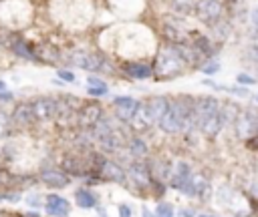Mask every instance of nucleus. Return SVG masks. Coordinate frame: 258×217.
<instances>
[{
    "mask_svg": "<svg viewBox=\"0 0 258 217\" xmlns=\"http://www.w3.org/2000/svg\"><path fill=\"white\" fill-rule=\"evenodd\" d=\"M184 67H188V65H186L184 59L180 57L176 45L170 43V45H166V47L160 51V55H158V59H156L154 73H156L160 79H174V77H178V75L184 71Z\"/></svg>",
    "mask_w": 258,
    "mask_h": 217,
    "instance_id": "nucleus-1",
    "label": "nucleus"
},
{
    "mask_svg": "<svg viewBox=\"0 0 258 217\" xmlns=\"http://www.w3.org/2000/svg\"><path fill=\"white\" fill-rule=\"evenodd\" d=\"M91 135H93V143L105 153H117L121 149V137H119V133L115 131L113 123L107 117H103L91 129Z\"/></svg>",
    "mask_w": 258,
    "mask_h": 217,
    "instance_id": "nucleus-2",
    "label": "nucleus"
},
{
    "mask_svg": "<svg viewBox=\"0 0 258 217\" xmlns=\"http://www.w3.org/2000/svg\"><path fill=\"white\" fill-rule=\"evenodd\" d=\"M67 61L73 67H79V69H85V71H97V73H103V75H113L111 63L105 57L89 53V51H73L67 57Z\"/></svg>",
    "mask_w": 258,
    "mask_h": 217,
    "instance_id": "nucleus-3",
    "label": "nucleus"
},
{
    "mask_svg": "<svg viewBox=\"0 0 258 217\" xmlns=\"http://www.w3.org/2000/svg\"><path fill=\"white\" fill-rule=\"evenodd\" d=\"M61 165H63V171H65L67 175L85 177V179H89V183H97V181H99V177H97V175L93 173V169H91V163H89L87 155L81 157V155H75V153H67V155L63 157V161H61Z\"/></svg>",
    "mask_w": 258,
    "mask_h": 217,
    "instance_id": "nucleus-4",
    "label": "nucleus"
},
{
    "mask_svg": "<svg viewBox=\"0 0 258 217\" xmlns=\"http://www.w3.org/2000/svg\"><path fill=\"white\" fill-rule=\"evenodd\" d=\"M81 109V101L73 95H65L61 99H57V123L61 127H67L69 123H77V113Z\"/></svg>",
    "mask_w": 258,
    "mask_h": 217,
    "instance_id": "nucleus-5",
    "label": "nucleus"
},
{
    "mask_svg": "<svg viewBox=\"0 0 258 217\" xmlns=\"http://www.w3.org/2000/svg\"><path fill=\"white\" fill-rule=\"evenodd\" d=\"M196 17L206 25H216L222 15L220 0H196Z\"/></svg>",
    "mask_w": 258,
    "mask_h": 217,
    "instance_id": "nucleus-6",
    "label": "nucleus"
},
{
    "mask_svg": "<svg viewBox=\"0 0 258 217\" xmlns=\"http://www.w3.org/2000/svg\"><path fill=\"white\" fill-rule=\"evenodd\" d=\"M103 117H105V113L99 103H87V105H81V109L77 113V125L81 129H93Z\"/></svg>",
    "mask_w": 258,
    "mask_h": 217,
    "instance_id": "nucleus-7",
    "label": "nucleus"
},
{
    "mask_svg": "<svg viewBox=\"0 0 258 217\" xmlns=\"http://www.w3.org/2000/svg\"><path fill=\"white\" fill-rule=\"evenodd\" d=\"M31 107H33L35 121L47 123L57 117V99L55 97H39L31 103Z\"/></svg>",
    "mask_w": 258,
    "mask_h": 217,
    "instance_id": "nucleus-8",
    "label": "nucleus"
},
{
    "mask_svg": "<svg viewBox=\"0 0 258 217\" xmlns=\"http://www.w3.org/2000/svg\"><path fill=\"white\" fill-rule=\"evenodd\" d=\"M220 107L222 105L214 97H200L198 101H194V121H196V127H200L208 117L220 113Z\"/></svg>",
    "mask_w": 258,
    "mask_h": 217,
    "instance_id": "nucleus-9",
    "label": "nucleus"
},
{
    "mask_svg": "<svg viewBox=\"0 0 258 217\" xmlns=\"http://www.w3.org/2000/svg\"><path fill=\"white\" fill-rule=\"evenodd\" d=\"M129 177H132V181L140 187V189H146L154 183V175H152V167L142 163L140 159H136L132 165H129Z\"/></svg>",
    "mask_w": 258,
    "mask_h": 217,
    "instance_id": "nucleus-10",
    "label": "nucleus"
},
{
    "mask_svg": "<svg viewBox=\"0 0 258 217\" xmlns=\"http://www.w3.org/2000/svg\"><path fill=\"white\" fill-rule=\"evenodd\" d=\"M113 105H115V113L117 117L123 121V123H129L136 113V109L140 107V101L132 99V97H115L113 99Z\"/></svg>",
    "mask_w": 258,
    "mask_h": 217,
    "instance_id": "nucleus-11",
    "label": "nucleus"
},
{
    "mask_svg": "<svg viewBox=\"0 0 258 217\" xmlns=\"http://www.w3.org/2000/svg\"><path fill=\"white\" fill-rule=\"evenodd\" d=\"M190 175H192L190 165H188V163H184V161H180V163H176V165L170 169V177H168V179H170V185H172L174 189L182 191V187L188 183Z\"/></svg>",
    "mask_w": 258,
    "mask_h": 217,
    "instance_id": "nucleus-12",
    "label": "nucleus"
},
{
    "mask_svg": "<svg viewBox=\"0 0 258 217\" xmlns=\"http://www.w3.org/2000/svg\"><path fill=\"white\" fill-rule=\"evenodd\" d=\"M41 181L51 187V189H63L71 183V177L65 171H57V169H47L41 173Z\"/></svg>",
    "mask_w": 258,
    "mask_h": 217,
    "instance_id": "nucleus-13",
    "label": "nucleus"
},
{
    "mask_svg": "<svg viewBox=\"0 0 258 217\" xmlns=\"http://www.w3.org/2000/svg\"><path fill=\"white\" fill-rule=\"evenodd\" d=\"M256 117L258 115H254V113H240L236 117L234 125H236V131L240 137H248V135L258 131V119Z\"/></svg>",
    "mask_w": 258,
    "mask_h": 217,
    "instance_id": "nucleus-14",
    "label": "nucleus"
},
{
    "mask_svg": "<svg viewBox=\"0 0 258 217\" xmlns=\"http://www.w3.org/2000/svg\"><path fill=\"white\" fill-rule=\"evenodd\" d=\"M11 121L15 127H29L31 123H35V115H33V107L31 103H19L11 115Z\"/></svg>",
    "mask_w": 258,
    "mask_h": 217,
    "instance_id": "nucleus-15",
    "label": "nucleus"
},
{
    "mask_svg": "<svg viewBox=\"0 0 258 217\" xmlns=\"http://www.w3.org/2000/svg\"><path fill=\"white\" fill-rule=\"evenodd\" d=\"M45 207L55 217H67L71 213V203L61 195H49L45 199Z\"/></svg>",
    "mask_w": 258,
    "mask_h": 217,
    "instance_id": "nucleus-16",
    "label": "nucleus"
},
{
    "mask_svg": "<svg viewBox=\"0 0 258 217\" xmlns=\"http://www.w3.org/2000/svg\"><path fill=\"white\" fill-rule=\"evenodd\" d=\"M125 179H127V173H125V169L119 165V163H115V161H105V165H103V169H101V181H115V183H125Z\"/></svg>",
    "mask_w": 258,
    "mask_h": 217,
    "instance_id": "nucleus-17",
    "label": "nucleus"
},
{
    "mask_svg": "<svg viewBox=\"0 0 258 217\" xmlns=\"http://www.w3.org/2000/svg\"><path fill=\"white\" fill-rule=\"evenodd\" d=\"M9 51H13L17 57H21V59H27V61H39V57H37V51L23 39V37H19V35H15L13 37V43H11V49Z\"/></svg>",
    "mask_w": 258,
    "mask_h": 217,
    "instance_id": "nucleus-18",
    "label": "nucleus"
},
{
    "mask_svg": "<svg viewBox=\"0 0 258 217\" xmlns=\"http://www.w3.org/2000/svg\"><path fill=\"white\" fill-rule=\"evenodd\" d=\"M144 105H146V109H148L152 121H154V123H160V119L166 115V111H168V107H170V101H168V97H152V99H148V103H144Z\"/></svg>",
    "mask_w": 258,
    "mask_h": 217,
    "instance_id": "nucleus-19",
    "label": "nucleus"
},
{
    "mask_svg": "<svg viewBox=\"0 0 258 217\" xmlns=\"http://www.w3.org/2000/svg\"><path fill=\"white\" fill-rule=\"evenodd\" d=\"M208 191V181H206V177L204 175H190V179H188V183L182 187V193H186V195H190V197H198V195H204Z\"/></svg>",
    "mask_w": 258,
    "mask_h": 217,
    "instance_id": "nucleus-20",
    "label": "nucleus"
},
{
    "mask_svg": "<svg viewBox=\"0 0 258 217\" xmlns=\"http://www.w3.org/2000/svg\"><path fill=\"white\" fill-rule=\"evenodd\" d=\"M127 125H132L136 131H146V129H150V127H152V125H156V123L152 121V117H150V113H148L146 105H144V103H140V107L136 109V113H134L132 121H129Z\"/></svg>",
    "mask_w": 258,
    "mask_h": 217,
    "instance_id": "nucleus-21",
    "label": "nucleus"
},
{
    "mask_svg": "<svg viewBox=\"0 0 258 217\" xmlns=\"http://www.w3.org/2000/svg\"><path fill=\"white\" fill-rule=\"evenodd\" d=\"M123 71H125V75H129L132 79H138V81H146L154 75V69L146 63H127L123 67Z\"/></svg>",
    "mask_w": 258,
    "mask_h": 217,
    "instance_id": "nucleus-22",
    "label": "nucleus"
},
{
    "mask_svg": "<svg viewBox=\"0 0 258 217\" xmlns=\"http://www.w3.org/2000/svg\"><path fill=\"white\" fill-rule=\"evenodd\" d=\"M226 123H224V117H222V113H216V115H212V117H208L198 129L204 133V135H208V137H214V135H218L220 131H222V127H224Z\"/></svg>",
    "mask_w": 258,
    "mask_h": 217,
    "instance_id": "nucleus-23",
    "label": "nucleus"
},
{
    "mask_svg": "<svg viewBox=\"0 0 258 217\" xmlns=\"http://www.w3.org/2000/svg\"><path fill=\"white\" fill-rule=\"evenodd\" d=\"M164 37H166L172 45L186 43V33H184L178 25H174V23H170V21H166V25H164Z\"/></svg>",
    "mask_w": 258,
    "mask_h": 217,
    "instance_id": "nucleus-24",
    "label": "nucleus"
},
{
    "mask_svg": "<svg viewBox=\"0 0 258 217\" xmlns=\"http://www.w3.org/2000/svg\"><path fill=\"white\" fill-rule=\"evenodd\" d=\"M127 151L134 159H144L148 155V145H146V141L142 137H132L129 143H127Z\"/></svg>",
    "mask_w": 258,
    "mask_h": 217,
    "instance_id": "nucleus-25",
    "label": "nucleus"
},
{
    "mask_svg": "<svg viewBox=\"0 0 258 217\" xmlns=\"http://www.w3.org/2000/svg\"><path fill=\"white\" fill-rule=\"evenodd\" d=\"M75 197H77V205L83 207V209H91V207L97 205V197L87 189H79Z\"/></svg>",
    "mask_w": 258,
    "mask_h": 217,
    "instance_id": "nucleus-26",
    "label": "nucleus"
},
{
    "mask_svg": "<svg viewBox=\"0 0 258 217\" xmlns=\"http://www.w3.org/2000/svg\"><path fill=\"white\" fill-rule=\"evenodd\" d=\"M194 47L200 51V55H202V57H210V55H214L212 43H210V39H208V37H204V35H198V37L194 39Z\"/></svg>",
    "mask_w": 258,
    "mask_h": 217,
    "instance_id": "nucleus-27",
    "label": "nucleus"
},
{
    "mask_svg": "<svg viewBox=\"0 0 258 217\" xmlns=\"http://www.w3.org/2000/svg\"><path fill=\"white\" fill-rule=\"evenodd\" d=\"M35 51H37V57H39V59H45V61H49V63H55V61L61 59V55H59L53 47H49V45H41V47L35 49Z\"/></svg>",
    "mask_w": 258,
    "mask_h": 217,
    "instance_id": "nucleus-28",
    "label": "nucleus"
},
{
    "mask_svg": "<svg viewBox=\"0 0 258 217\" xmlns=\"http://www.w3.org/2000/svg\"><path fill=\"white\" fill-rule=\"evenodd\" d=\"M170 5L176 13H182V15H188L194 7H196V0H170Z\"/></svg>",
    "mask_w": 258,
    "mask_h": 217,
    "instance_id": "nucleus-29",
    "label": "nucleus"
},
{
    "mask_svg": "<svg viewBox=\"0 0 258 217\" xmlns=\"http://www.w3.org/2000/svg\"><path fill=\"white\" fill-rule=\"evenodd\" d=\"M13 121H11V117L7 115V113H0V139H7V137H11V133H13Z\"/></svg>",
    "mask_w": 258,
    "mask_h": 217,
    "instance_id": "nucleus-30",
    "label": "nucleus"
},
{
    "mask_svg": "<svg viewBox=\"0 0 258 217\" xmlns=\"http://www.w3.org/2000/svg\"><path fill=\"white\" fill-rule=\"evenodd\" d=\"M156 213H158V217H172L174 207H172L170 203H160L158 209H156Z\"/></svg>",
    "mask_w": 258,
    "mask_h": 217,
    "instance_id": "nucleus-31",
    "label": "nucleus"
},
{
    "mask_svg": "<svg viewBox=\"0 0 258 217\" xmlns=\"http://www.w3.org/2000/svg\"><path fill=\"white\" fill-rule=\"evenodd\" d=\"M220 71V65L218 63H206L204 67H202V73L204 75H216Z\"/></svg>",
    "mask_w": 258,
    "mask_h": 217,
    "instance_id": "nucleus-32",
    "label": "nucleus"
},
{
    "mask_svg": "<svg viewBox=\"0 0 258 217\" xmlns=\"http://www.w3.org/2000/svg\"><path fill=\"white\" fill-rule=\"evenodd\" d=\"M87 91L91 97H105L107 95V87H89Z\"/></svg>",
    "mask_w": 258,
    "mask_h": 217,
    "instance_id": "nucleus-33",
    "label": "nucleus"
},
{
    "mask_svg": "<svg viewBox=\"0 0 258 217\" xmlns=\"http://www.w3.org/2000/svg\"><path fill=\"white\" fill-rule=\"evenodd\" d=\"M59 79H63V81H67V83H73L75 81V75L71 73V71H65V69H59Z\"/></svg>",
    "mask_w": 258,
    "mask_h": 217,
    "instance_id": "nucleus-34",
    "label": "nucleus"
},
{
    "mask_svg": "<svg viewBox=\"0 0 258 217\" xmlns=\"http://www.w3.org/2000/svg\"><path fill=\"white\" fill-rule=\"evenodd\" d=\"M87 83H89V87H107V85H105V81H103V79H99V77H89V79H87Z\"/></svg>",
    "mask_w": 258,
    "mask_h": 217,
    "instance_id": "nucleus-35",
    "label": "nucleus"
},
{
    "mask_svg": "<svg viewBox=\"0 0 258 217\" xmlns=\"http://www.w3.org/2000/svg\"><path fill=\"white\" fill-rule=\"evenodd\" d=\"M119 217H132V207L125 205V203H121V205H119Z\"/></svg>",
    "mask_w": 258,
    "mask_h": 217,
    "instance_id": "nucleus-36",
    "label": "nucleus"
},
{
    "mask_svg": "<svg viewBox=\"0 0 258 217\" xmlns=\"http://www.w3.org/2000/svg\"><path fill=\"white\" fill-rule=\"evenodd\" d=\"M238 83H242V85H254L256 81L252 77H248V75H238Z\"/></svg>",
    "mask_w": 258,
    "mask_h": 217,
    "instance_id": "nucleus-37",
    "label": "nucleus"
},
{
    "mask_svg": "<svg viewBox=\"0 0 258 217\" xmlns=\"http://www.w3.org/2000/svg\"><path fill=\"white\" fill-rule=\"evenodd\" d=\"M11 99H13L11 93H3V91H0V103H9Z\"/></svg>",
    "mask_w": 258,
    "mask_h": 217,
    "instance_id": "nucleus-38",
    "label": "nucleus"
},
{
    "mask_svg": "<svg viewBox=\"0 0 258 217\" xmlns=\"http://www.w3.org/2000/svg\"><path fill=\"white\" fill-rule=\"evenodd\" d=\"M37 197H39V195H31V197L27 199V201H29V205H35V207H37V205H39V199H37Z\"/></svg>",
    "mask_w": 258,
    "mask_h": 217,
    "instance_id": "nucleus-39",
    "label": "nucleus"
},
{
    "mask_svg": "<svg viewBox=\"0 0 258 217\" xmlns=\"http://www.w3.org/2000/svg\"><path fill=\"white\" fill-rule=\"evenodd\" d=\"M248 145H250V147H254V149H258V135H256L254 139H250V141H248Z\"/></svg>",
    "mask_w": 258,
    "mask_h": 217,
    "instance_id": "nucleus-40",
    "label": "nucleus"
},
{
    "mask_svg": "<svg viewBox=\"0 0 258 217\" xmlns=\"http://www.w3.org/2000/svg\"><path fill=\"white\" fill-rule=\"evenodd\" d=\"M252 23H254V25L258 27V9H256V11L252 13Z\"/></svg>",
    "mask_w": 258,
    "mask_h": 217,
    "instance_id": "nucleus-41",
    "label": "nucleus"
},
{
    "mask_svg": "<svg viewBox=\"0 0 258 217\" xmlns=\"http://www.w3.org/2000/svg\"><path fill=\"white\" fill-rule=\"evenodd\" d=\"M182 215H184V217H192V215H194V213H192V211H190V209H184V211H182Z\"/></svg>",
    "mask_w": 258,
    "mask_h": 217,
    "instance_id": "nucleus-42",
    "label": "nucleus"
},
{
    "mask_svg": "<svg viewBox=\"0 0 258 217\" xmlns=\"http://www.w3.org/2000/svg\"><path fill=\"white\" fill-rule=\"evenodd\" d=\"M142 217H154V215H152V211H150V209H144V215H142Z\"/></svg>",
    "mask_w": 258,
    "mask_h": 217,
    "instance_id": "nucleus-43",
    "label": "nucleus"
},
{
    "mask_svg": "<svg viewBox=\"0 0 258 217\" xmlns=\"http://www.w3.org/2000/svg\"><path fill=\"white\" fill-rule=\"evenodd\" d=\"M5 87H7V85H5L3 81H0V91H5Z\"/></svg>",
    "mask_w": 258,
    "mask_h": 217,
    "instance_id": "nucleus-44",
    "label": "nucleus"
},
{
    "mask_svg": "<svg viewBox=\"0 0 258 217\" xmlns=\"http://www.w3.org/2000/svg\"><path fill=\"white\" fill-rule=\"evenodd\" d=\"M0 217H7V213H5V211H0Z\"/></svg>",
    "mask_w": 258,
    "mask_h": 217,
    "instance_id": "nucleus-45",
    "label": "nucleus"
},
{
    "mask_svg": "<svg viewBox=\"0 0 258 217\" xmlns=\"http://www.w3.org/2000/svg\"><path fill=\"white\" fill-rule=\"evenodd\" d=\"M101 217H107V215H105V213H103V211H101Z\"/></svg>",
    "mask_w": 258,
    "mask_h": 217,
    "instance_id": "nucleus-46",
    "label": "nucleus"
},
{
    "mask_svg": "<svg viewBox=\"0 0 258 217\" xmlns=\"http://www.w3.org/2000/svg\"><path fill=\"white\" fill-rule=\"evenodd\" d=\"M202 217H210V215H202Z\"/></svg>",
    "mask_w": 258,
    "mask_h": 217,
    "instance_id": "nucleus-47",
    "label": "nucleus"
},
{
    "mask_svg": "<svg viewBox=\"0 0 258 217\" xmlns=\"http://www.w3.org/2000/svg\"><path fill=\"white\" fill-rule=\"evenodd\" d=\"M256 99H258V95H256Z\"/></svg>",
    "mask_w": 258,
    "mask_h": 217,
    "instance_id": "nucleus-48",
    "label": "nucleus"
},
{
    "mask_svg": "<svg viewBox=\"0 0 258 217\" xmlns=\"http://www.w3.org/2000/svg\"><path fill=\"white\" fill-rule=\"evenodd\" d=\"M256 133H258V131H256Z\"/></svg>",
    "mask_w": 258,
    "mask_h": 217,
    "instance_id": "nucleus-49",
    "label": "nucleus"
}]
</instances>
